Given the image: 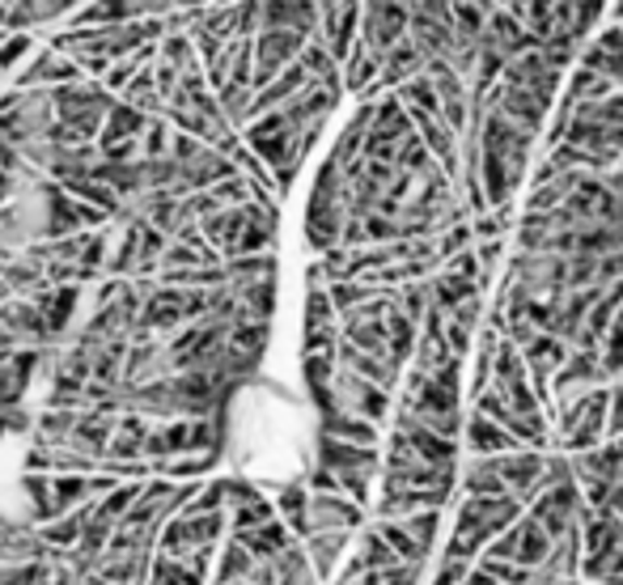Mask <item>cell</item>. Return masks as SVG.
I'll return each instance as SVG.
<instances>
[{
  "instance_id": "cell-19",
  "label": "cell",
  "mask_w": 623,
  "mask_h": 585,
  "mask_svg": "<svg viewBox=\"0 0 623 585\" xmlns=\"http://www.w3.org/2000/svg\"><path fill=\"white\" fill-rule=\"evenodd\" d=\"M518 353H522V360H526V373H531V378H547V382H551V373H556L564 360H569V353H573V348H569L560 335L534 331L531 344H522Z\"/></svg>"
},
{
  "instance_id": "cell-5",
  "label": "cell",
  "mask_w": 623,
  "mask_h": 585,
  "mask_svg": "<svg viewBox=\"0 0 623 585\" xmlns=\"http://www.w3.org/2000/svg\"><path fill=\"white\" fill-rule=\"evenodd\" d=\"M310 35L302 30H255V68H251V90H264L276 73H284Z\"/></svg>"
},
{
  "instance_id": "cell-1",
  "label": "cell",
  "mask_w": 623,
  "mask_h": 585,
  "mask_svg": "<svg viewBox=\"0 0 623 585\" xmlns=\"http://www.w3.org/2000/svg\"><path fill=\"white\" fill-rule=\"evenodd\" d=\"M522 513H526V505L509 493L505 496H467L462 509H458V522H454V535H449L445 556L475 560V556H480L505 526H513Z\"/></svg>"
},
{
  "instance_id": "cell-24",
  "label": "cell",
  "mask_w": 623,
  "mask_h": 585,
  "mask_svg": "<svg viewBox=\"0 0 623 585\" xmlns=\"http://www.w3.org/2000/svg\"><path fill=\"white\" fill-rule=\"evenodd\" d=\"M229 539H238L251 556H255V564L259 560H271V556H280L289 543H297L293 535H289V526L280 522V518H271V522H264V526H255V531H242V535H229Z\"/></svg>"
},
{
  "instance_id": "cell-13",
  "label": "cell",
  "mask_w": 623,
  "mask_h": 585,
  "mask_svg": "<svg viewBox=\"0 0 623 585\" xmlns=\"http://www.w3.org/2000/svg\"><path fill=\"white\" fill-rule=\"evenodd\" d=\"M0 327H4L17 344H35V348L51 344V335H47L43 315H39L35 297H4V302H0Z\"/></svg>"
},
{
  "instance_id": "cell-26",
  "label": "cell",
  "mask_w": 623,
  "mask_h": 585,
  "mask_svg": "<svg viewBox=\"0 0 623 585\" xmlns=\"http://www.w3.org/2000/svg\"><path fill=\"white\" fill-rule=\"evenodd\" d=\"M429 293H433V306H437V310H454L462 297H475V293H480V284H475V280H467V276H458V271L442 268V271H433V276H429Z\"/></svg>"
},
{
  "instance_id": "cell-38",
  "label": "cell",
  "mask_w": 623,
  "mask_h": 585,
  "mask_svg": "<svg viewBox=\"0 0 623 585\" xmlns=\"http://www.w3.org/2000/svg\"><path fill=\"white\" fill-rule=\"evenodd\" d=\"M445 318H454V322H462L467 331H475V327H480V318H484V293H475V297H462L454 310H445Z\"/></svg>"
},
{
  "instance_id": "cell-21",
  "label": "cell",
  "mask_w": 623,
  "mask_h": 585,
  "mask_svg": "<svg viewBox=\"0 0 623 585\" xmlns=\"http://www.w3.org/2000/svg\"><path fill=\"white\" fill-rule=\"evenodd\" d=\"M467 450L475 454V458H496V454L522 450V446H518V437H513V433H505L496 420L480 416V411H471V416H467Z\"/></svg>"
},
{
  "instance_id": "cell-43",
  "label": "cell",
  "mask_w": 623,
  "mask_h": 585,
  "mask_svg": "<svg viewBox=\"0 0 623 585\" xmlns=\"http://www.w3.org/2000/svg\"><path fill=\"white\" fill-rule=\"evenodd\" d=\"M607 9H611V22H623V0H607Z\"/></svg>"
},
{
  "instance_id": "cell-2",
  "label": "cell",
  "mask_w": 623,
  "mask_h": 585,
  "mask_svg": "<svg viewBox=\"0 0 623 585\" xmlns=\"http://www.w3.org/2000/svg\"><path fill=\"white\" fill-rule=\"evenodd\" d=\"M437 526H442V509H416L407 518H378L373 522V531L391 543V551L399 556L403 564H424L429 560Z\"/></svg>"
},
{
  "instance_id": "cell-18",
  "label": "cell",
  "mask_w": 623,
  "mask_h": 585,
  "mask_svg": "<svg viewBox=\"0 0 623 585\" xmlns=\"http://www.w3.org/2000/svg\"><path fill=\"white\" fill-rule=\"evenodd\" d=\"M144 124H149V115H140L136 106L128 102H111V111H106V119H102V132H98V153H106V149H115V144H128V140H140L144 132Z\"/></svg>"
},
{
  "instance_id": "cell-12",
  "label": "cell",
  "mask_w": 623,
  "mask_h": 585,
  "mask_svg": "<svg viewBox=\"0 0 623 585\" xmlns=\"http://www.w3.org/2000/svg\"><path fill=\"white\" fill-rule=\"evenodd\" d=\"M318 467H327V471H369V475H378V471H382V454H378V446H353V442H340V437L318 433Z\"/></svg>"
},
{
  "instance_id": "cell-14",
  "label": "cell",
  "mask_w": 623,
  "mask_h": 585,
  "mask_svg": "<svg viewBox=\"0 0 623 585\" xmlns=\"http://www.w3.org/2000/svg\"><path fill=\"white\" fill-rule=\"evenodd\" d=\"M348 543H353V531H310V535L302 539V551H306V560H310L318 582H331V577H335V569H340Z\"/></svg>"
},
{
  "instance_id": "cell-28",
  "label": "cell",
  "mask_w": 623,
  "mask_h": 585,
  "mask_svg": "<svg viewBox=\"0 0 623 585\" xmlns=\"http://www.w3.org/2000/svg\"><path fill=\"white\" fill-rule=\"evenodd\" d=\"M276 518V505L267 500L264 493L255 496V500H246V505H233V509H225V522H229V535H242V531H255V526H264Z\"/></svg>"
},
{
  "instance_id": "cell-33",
  "label": "cell",
  "mask_w": 623,
  "mask_h": 585,
  "mask_svg": "<svg viewBox=\"0 0 623 585\" xmlns=\"http://www.w3.org/2000/svg\"><path fill=\"white\" fill-rule=\"evenodd\" d=\"M462 493L467 496H505V484H500V475L492 471L488 458H475V462L467 467V475H462Z\"/></svg>"
},
{
  "instance_id": "cell-29",
  "label": "cell",
  "mask_w": 623,
  "mask_h": 585,
  "mask_svg": "<svg viewBox=\"0 0 623 585\" xmlns=\"http://www.w3.org/2000/svg\"><path fill=\"white\" fill-rule=\"evenodd\" d=\"M22 493H26V500H30V509H35V522H39V526L55 518L51 475H47V471H26V475H22Z\"/></svg>"
},
{
  "instance_id": "cell-35",
  "label": "cell",
  "mask_w": 623,
  "mask_h": 585,
  "mask_svg": "<svg viewBox=\"0 0 623 585\" xmlns=\"http://www.w3.org/2000/svg\"><path fill=\"white\" fill-rule=\"evenodd\" d=\"M302 373H306L310 395L327 391L331 378H335V353H302Z\"/></svg>"
},
{
  "instance_id": "cell-20",
  "label": "cell",
  "mask_w": 623,
  "mask_h": 585,
  "mask_svg": "<svg viewBox=\"0 0 623 585\" xmlns=\"http://www.w3.org/2000/svg\"><path fill=\"white\" fill-rule=\"evenodd\" d=\"M306 509H310V488H306V480H289V484L276 488V518L289 526V535L297 543L310 535Z\"/></svg>"
},
{
  "instance_id": "cell-37",
  "label": "cell",
  "mask_w": 623,
  "mask_h": 585,
  "mask_svg": "<svg viewBox=\"0 0 623 585\" xmlns=\"http://www.w3.org/2000/svg\"><path fill=\"white\" fill-rule=\"evenodd\" d=\"M442 340H445V348H449L454 357L462 360V357H467V353H471V340H475V331H467L462 322H454V318H445Z\"/></svg>"
},
{
  "instance_id": "cell-10",
  "label": "cell",
  "mask_w": 623,
  "mask_h": 585,
  "mask_svg": "<svg viewBox=\"0 0 623 585\" xmlns=\"http://www.w3.org/2000/svg\"><path fill=\"white\" fill-rule=\"evenodd\" d=\"M602 382H611V378H607L598 353H577V348H573L569 360L551 373V404H569V399H577L585 391L602 386Z\"/></svg>"
},
{
  "instance_id": "cell-27",
  "label": "cell",
  "mask_w": 623,
  "mask_h": 585,
  "mask_svg": "<svg viewBox=\"0 0 623 585\" xmlns=\"http://www.w3.org/2000/svg\"><path fill=\"white\" fill-rule=\"evenodd\" d=\"M51 500H55V518L68 513V509H81L89 505V475H77V471H55L51 475Z\"/></svg>"
},
{
  "instance_id": "cell-41",
  "label": "cell",
  "mask_w": 623,
  "mask_h": 585,
  "mask_svg": "<svg viewBox=\"0 0 623 585\" xmlns=\"http://www.w3.org/2000/svg\"><path fill=\"white\" fill-rule=\"evenodd\" d=\"M623 433V386H611V404H607V437H620Z\"/></svg>"
},
{
  "instance_id": "cell-7",
  "label": "cell",
  "mask_w": 623,
  "mask_h": 585,
  "mask_svg": "<svg viewBox=\"0 0 623 585\" xmlns=\"http://www.w3.org/2000/svg\"><path fill=\"white\" fill-rule=\"evenodd\" d=\"M395 433L411 446V454L424 462V467H437V471H458V442L433 433L424 420H416L411 411H395Z\"/></svg>"
},
{
  "instance_id": "cell-8",
  "label": "cell",
  "mask_w": 623,
  "mask_h": 585,
  "mask_svg": "<svg viewBox=\"0 0 623 585\" xmlns=\"http://www.w3.org/2000/svg\"><path fill=\"white\" fill-rule=\"evenodd\" d=\"M73 81H86V73L77 68L73 55L55 51V47H39L26 68L13 77V90H55V86H73Z\"/></svg>"
},
{
  "instance_id": "cell-16",
  "label": "cell",
  "mask_w": 623,
  "mask_h": 585,
  "mask_svg": "<svg viewBox=\"0 0 623 585\" xmlns=\"http://www.w3.org/2000/svg\"><path fill=\"white\" fill-rule=\"evenodd\" d=\"M77 297H81V284H47L43 293H35V306L43 315V327L51 340H60L68 331V322L77 315Z\"/></svg>"
},
{
  "instance_id": "cell-15",
  "label": "cell",
  "mask_w": 623,
  "mask_h": 585,
  "mask_svg": "<svg viewBox=\"0 0 623 585\" xmlns=\"http://www.w3.org/2000/svg\"><path fill=\"white\" fill-rule=\"evenodd\" d=\"M378 73H382V55L378 51H369V47L356 39L353 51L344 55V64H340V81H344V93H353V98H378Z\"/></svg>"
},
{
  "instance_id": "cell-17",
  "label": "cell",
  "mask_w": 623,
  "mask_h": 585,
  "mask_svg": "<svg viewBox=\"0 0 623 585\" xmlns=\"http://www.w3.org/2000/svg\"><path fill=\"white\" fill-rule=\"evenodd\" d=\"M424 73V55L416 51V43L403 35L399 43L391 47V51H382V73H378V86L373 90H399L403 81H411V77H420Z\"/></svg>"
},
{
  "instance_id": "cell-4",
  "label": "cell",
  "mask_w": 623,
  "mask_h": 585,
  "mask_svg": "<svg viewBox=\"0 0 623 585\" xmlns=\"http://www.w3.org/2000/svg\"><path fill=\"white\" fill-rule=\"evenodd\" d=\"M492 471L500 475L505 493L518 496L522 505H531L534 496L543 493V471H547V450H509V454H496L488 458Z\"/></svg>"
},
{
  "instance_id": "cell-34",
  "label": "cell",
  "mask_w": 623,
  "mask_h": 585,
  "mask_svg": "<svg viewBox=\"0 0 623 585\" xmlns=\"http://www.w3.org/2000/svg\"><path fill=\"white\" fill-rule=\"evenodd\" d=\"M170 119L166 115H149L144 132H140V157H170Z\"/></svg>"
},
{
  "instance_id": "cell-23",
  "label": "cell",
  "mask_w": 623,
  "mask_h": 585,
  "mask_svg": "<svg viewBox=\"0 0 623 585\" xmlns=\"http://www.w3.org/2000/svg\"><path fill=\"white\" fill-rule=\"evenodd\" d=\"M391 564H399V556L391 551V543L382 539L373 526H360V543H356V551L348 556V573H382Z\"/></svg>"
},
{
  "instance_id": "cell-32",
  "label": "cell",
  "mask_w": 623,
  "mask_h": 585,
  "mask_svg": "<svg viewBox=\"0 0 623 585\" xmlns=\"http://www.w3.org/2000/svg\"><path fill=\"white\" fill-rule=\"evenodd\" d=\"M35 47H39V35H30V30H9V35H0V77L13 73L22 60H30Z\"/></svg>"
},
{
  "instance_id": "cell-9",
  "label": "cell",
  "mask_w": 623,
  "mask_h": 585,
  "mask_svg": "<svg viewBox=\"0 0 623 585\" xmlns=\"http://www.w3.org/2000/svg\"><path fill=\"white\" fill-rule=\"evenodd\" d=\"M577 509H581V488L577 480H564V484H551L531 500V518L551 535L560 539L573 522H577Z\"/></svg>"
},
{
  "instance_id": "cell-30",
  "label": "cell",
  "mask_w": 623,
  "mask_h": 585,
  "mask_svg": "<svg viewBox=\"0 0 623 585\" xmlns=\"http://www.w3.org/2000/svg\"><path fill=\"white\" fill-rule=\"evenodd\" d=\"M607 93H615V86L602 77V73H589V68H577L573 64V77H569V90L564 98L577 106V102H598V98H607Z\"/></svg>"
},
{
  "instance_id": "cell-42",
  "label": "cell",
  "mask_w": 623,
  "mask_h": 585,
  "mask_svg": "<svg viewBox=\"0 0 623 585\" xmlns=\"http://www.w3.org/2000/svg\"><path fill=\"white\" fill-rule=\"evenodd\" d=\"M594 47H598V51H611V55L623 51V22H611V30H602V35L594 39Z\"/></svg>"
},
{
  "instance_id": "cell-25",
  "label": "cell",
  "mask_w": 623,
  "mask_h": 585,
  "mask_svg": "<svg viewBox=\"0 0 623 585\" xmlns=\"http://www.w3.org/2000/svg\"><path fill=\"white\" fill-rule=\"evenodd\" d=\"M255 569V556L242 547L238 539H229L217 547V560H213V585H238L251 577Z\"/></svg>"
},
{
  "instance_id": "cell-3",
  "label": "cell",
  "mask_w": 623,
  "mask_h": 585,
  "mask_svg": "<svg viewBox=\"0 0 623 585\" xmlns=\"http://www.w3.org/2000/svg\"><path fill=\"white\" fill-rule=\"evenodd\" d=\"M407 22H411V9L403 0H360V43L369 51H391L407 35Z\"/></svg>"
},
{
  "instance_id": "cell-39",
  "label": "cell",
  "mask_w": 623,
  "mask_h": 585,
  "mask_svg": "<svg viewBox=\"0 0 623 585\" xmlns=\"http://www.w3.org/2000/svg\"><path fill=\"white\" fill-rule=\"evenodd\" d=\"M467 573H471V560L445 556L442 569H437V577H433V585H462V582H467Z\"/></svg>"
},
{
  "instance_id": "cell-22",
  "label": "cell",
  "mask_w": 623,
  "mask_h": 585,
  "mask_svg": "<svg viewBox=\"0 0 623 585\" xmlns=\"http://www.w3.org/2000/svg\"><path fill=\"white\" fill-rule=\"evenodd\" d=\"M322 433L327 437H340V442H353V446H378L382 442V429L365 416H353V411H327L322 416Z\"/></svg>"
},
{
  "instance_id": "cell-36",
  "label": "cell",
  "mask_w": 623,
  "mask_h": 585,
  "mask_svg": "<svg viewBox=\"0 0 623 585\" xmlns=\"http://www.w3.org/2000/svg\"><path fill=\"white\" fill-rule=\"evenodd\" d=\"M314 327H340V315L327 297V284H314L306 293V331H314Z\"/></svg>"
},
{
  "instance_id": "cell-6",
  "label": "cell",
  "mask_w": 623,
  "mask_h": 585,
  "mask_svg": "<svg viewBox=\"0 0 623 585\" xmlns=\"http://www.w3.org/2000/svg\"><path fill=\"white\" fill-rule=\"evenodd\" d=\"M331 391H335V404H340V411L365 416V420H373L378 429H382V424L391 420V391H382V386H373V382L356 378V373L340 369V365H335Z\"/></svg>"
},
{
  "instance_id": "cell-31",
  "label": "cell",
  "mask_w": 623,
  "mask_h": 585,
  "mask_svg": "<svg viewBox=\"0 0 623 585\" xmlns=\"http://www.w3.org/2000/svg\"><path fill=\"white\" fill-rule=\"evenodd\" d=\"M144 582L149 585H208L204 577H195L182 560H170V556H157L153 551V560H149V573H144Z\"/></svg>"
},
{
  "instance_id": "cell-11",
  "label": "cell",
  "mask_w": 623,
  "mask_h": 585,
  "mask_svg": "<svg viewBox=\"0 0 623 585\" xmlns=\"http://www.w3.org/2000/svg\"><path fill=\"white\" fill-rule=\"evenodd\" d=\"M310 531H360L365 526V505H356L340 493H310Z\"/></svg>"
},
{
  "instance_id": "cell-40",
  "label": "cell",
  "mask_w": 623,
  "mask_h": 585,
  "mask_svg": "<svg viewBox=\"0 0 623 585\" xmlns=\"http://www.w3.org/2000/svg\"><path fill=\"white\" fill-rule=\"evenodd\" d=\"M0 170H4V175H30V166L22 162L17 144H13V140H4V136H0Z\"/></svg>"
}]
</instances>
